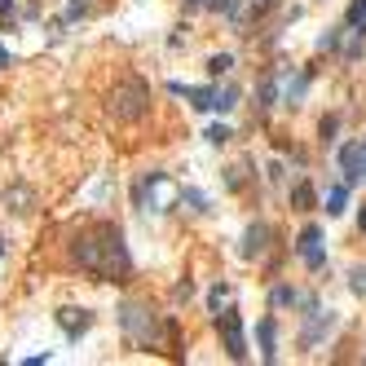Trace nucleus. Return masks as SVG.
Wrapping results in <instances>:
<instances>
[{
	"instance_id": "nucleus-1",
	"label": "nucleus",
	"mask_w": 366,
	"mask_h": 366,
	"mask_svg": "<svg viewBox=\"0 0 366 366\" xmlns=\"http://www.w3.org/2000/svg\"><path fill=\"white\" fill-rule=\"evenodd\" d=\"M71 256H75L80 270H89L102 282H128V274H132V256H128V243L120 234V225L80 229L71 239Z\"/></svg>"
},
{
	"instance_id": "nucleus-2",
	"label": "nucleus",
	"mask_w": 366,
	"mask_h": 366,
	"mask_svg": "<svg viewBox=\"0 0 366 366\" xmlns=\"http://www.w3.org/2000/svg\"><path fill=\"white\" fill-rule=\"evenodd\" d=\"M120 327L137 348H163V340L172 336V322L163 318V313H155L151 305H141V301L120 305Z\"/></svg>"
},
{
	"instance_id": "nucleus-3",
	"label": "nucleus",
	"mask_w": 366,
	"mask_h": 366,
	"mask_svg": "<svg viewBox=\"0 0 366 366\" xmlns=\"http://www.w3.org/2000/svg\"><path fill=\"white\" fill-rule=\"evenodd\" d=\"M106 111H111L115 124H141L146 111H151V84L137 80V75L115 80V89H111V97H106Z\"/></svg>"
},
{
	"instance_id": "nucleus-4",
	"label": "nucleus",
	"mask_w": 366,
	"mask_h": 366,
	"mask_svg": "<svg viewBox=\"0 0 366 366\" xmlns=\"http://www.w3.org/2000/svg\"><path fill=\"white\" fill-rule=\"evenodd\" d=\"M172 181L163 177V172H146L141 181H137V190H132V203L137 208H151V212H168V203H172Z\"/></svg>"
},
{
	"instance_id": "nucleus-5",
	"label": "nucleus",
	"mask_w": 366,
	"mask_h": 366,
	"mask_svg": "<svg viewBox=\"0 0 366 366\" xmlns=\"http://www.w3.org/2000/svg\"><path fill=\"white\" fill-rule=\"evenodd\" d=\"M216 331H221L225 353L234 358V362H247V336H243V318H239V309H221V313H216Z\"/></svg>"
},
{
	"instance_id": "nucleus-6",
	"label": "nucleus",
	"mask_w": 366,
	"mask_h": 366,
	"mask_svg": "<svg viewBox=\"0 0 366 366\" xmlns=\"http://www.w3.org/2000/svg\"><path fill=\"white\" fill-rule=\"evenodd\" d=\"M296 256H301L309 270H322L327 265V252H322V225H305L301 239H296Z\"/></svg>"
},
{
	"instance_id": "nucleus-7",
	"label": "nucleus",
	"mask_w": 366,
	"mask_h": 366,
	"mask_svg": "<svg viewBox=\"0 0 366 366\" xmlns=\"http://www.w3.org/2000/svg\"><path fill=\"white\" fill-rule=\"evenodd\" d=\"M53 318H58V327H62V336L66 340H80V336H84V331L93 327V309H84V305H66V309H58L53 313Z\"/></svg>"
},
{
	"instance_id": "nucleus-8",
	"label": "nucleus",
	"mask_w": 366,
	"mask_h": 366,
	"mask_svg": "<svg viewBox=\"0 0 366 366\" xmlns=\"http://www.w3.org/2000/svg\"><path fill=\"white\" fill-rule=\"evenodd\" d=\"M270 239H274V229L265 225V221H252V225L243 229V247H239V256H243V260H256V256H265Z\"/></svg>"
},
{
	"instance_id": "nucleus-9",
	"label": "nucleus",
	"mask_w": 366,
	"mask_h": 366,
	"mask_svg": "<svg viewBox=\"0 0 366 366\" xmlns=\"http://www.w3.org/2000/svg\"><path fill=\"white\" fill-rule=\"evenodd\" d=\"M331 327H336V313H331V309H327V313H322V309L305 313V336H301V344H309V348H313V344H318Z\"/></svg>"
},
{
	"instance_id": "nucleus-10",
	"label": "nucleus",
	"mask_w": 366,
	"mask_h": 366,
	"mask_svg": "<svg viewBox=\"0 0 366 366\" xmlns=\"http://www.w3.org/2000/svg\"><path fill=\"white\" fill-rule=\"evenodd\" d=\"M340 172H344L348 186L366 177V172H362V141H344V146H340Z\"/></svg>"
},
{
	"instance_id": "nucleus-11",
	"label": "nucleus",
	"mask_w": 366,
	"mask_h": 366,
	"mask_svg": "<svg viewBox=\"0 0 366 366\" xmlns=\"http://www.w3.org/2000/svg\"><path fill=\"white\" fill-rule=\"evenodd\" d=\"M313 203H318V194H313V181H309V177H296V186H291V208H296V212H309Z\"/></svg>"
},
{
	"instance_id": "nucleus-12",
	"label": "nucleus",
	"mask_w": 366,
	"mask_h": 366,
	"mask_svg": "<svg viewBox=\"0 0 366 366\" xmlns=\"http://www.w3.org/2000/svg\"><path fill=\"white\" fill-rule=\"evenodd\" d=\"M256 340H260V358H265V362H278V348H274V318H260V322H256Z\"/></svg>"
},
{
	"instance_id": "nucleus-13",
	"label": "nucleus",
	"mask_w": 366,
	"mask_h": 366,
	"mask_svg": "<svg viewBox=\"0 0 366 366\" xmlns=\"http://www.w3.org/2000/svg\"><path fill=\"white\" fill-rule=\"evenodd\" d=\"M305 89H309V75H287V80H282V102H287V106H301V97H305Z\"/></svg>"
},
{
	"instance_id": "nucleus-14",
	"label": "nucleus",
	"mask_w": 366,
	"mask_h": 366,
	"mask_svg": "<svg viewBox=\"0 0 366 366\" xmlns=\"http://www.w3.org/2000/svg\"><path fill=\"white\" fill-rule=\"evenodd\" d=\"M234 106H239V84H225V89H216V102H212V111L229 115Z\"/></svg>"
},
{
	"instance_id": "nucleus-15",
	"label": "nucleus",
	"mask_w": 366,
	"mask_h": 366,
	"mask_svg": "<svg viewBox=\"0 0 366 366\" xmlns=\"http://www.w3.org/2000/svg\"><path fill=\"white\" fill-rule=\"evenodd\" d=\"M344 203H348V181H344V186H331V190H327V216H340Z\"/></svg>"
},
{
	"instance_id": "nucleus-16",
	"label": "nucleus",
	"mask_w": 366,
	"mask_h": 366,
	"mask_svg": "<svg viewBox=\"0 0 366 366\" xmlns=\"http://www.w3.org/2000/svg\"><path fill=\"white\" fill-rule=\"evenodd\" d=\"M5 203L18 212V216H27L31 212V190H23V186H13V190H5Z\"/></svg>"
},
{
	"instance_id": "nucleus-17",
	"label": "nucleus",
	"mask_w": 366,
	"mask_h": 366,
	"mask_svg": "<svg viewBox=\"0 0 366 366\" xmlns=\"http://www.w3.org/2000/svg\"><path fill=\"white\" fill-rule=\"evenodd\" d=\"M301 301H305V296L296 291V287H274V296H270L274 309H287V305H301Z\"/></svg>"
},
{
	"instance_id": "nucleus-18",
	"label": "nucleus",
	"mask_w": 366,
	"mask_h": 366,
	"mask_svg": "<svg viewBox=\"0 0 366 366\" xmlns=\"http://www.w3.org/2000/svg\"><path fill=\"white\" fill-rule=\"evenodd\" d=\"M186 97H190V106H194V111H212L216 89H186Z\"/></svg>"
},
{
	"instance_id": "nucleus-19",
	"label": "nucleus",
	"mask_w": 366,
	"mask_h": 366,
	"mask_svg": "<svg viewBox=\"0 0 366 366\" xmlns=\"http://www.w3.org/2000/svg\"><path fill=\"white\" fill-rule=\"evenodd\" d=\"M336 132H340V115H327V120L318 124V137H322V146H331V141H336Z\"/></svg>"
},
{
	"instance_id": "nucleus-20",
	"label": "nucleus",
	"mask_w": 366,
	"mask_h": 366,
	"mask_svg": "<svg viewBox=\"0 0 366 366\" xmlns=\"http://www.w3.org/2000/svg\"><path fill=\"white\" fill-rule=\"evenodd\" d=\"M229 66H234V53H212L208 58V75H225Z\"/></svg>"
},
{
	"instance_id": "nucleus-21",
	"label": "nucleus",
	"mask_w": 366,
	"mask_h": 366,
	"mask_svg": "<svg viewBox=\"0 0 366 366\" xmlns=\"http://www.w3.org/2000/svg\"><path fill=\"white\" fill-rule=\"evenodd\" d=\"M274 97H278V75H265L260 80V106H274Z\"/></svg>"
},
{
	"instance_id": "nucleus-22",
	"label": "nucleus",
	"mask_w": 366,
	"mask_h": 366,
	"mask_svg": "<svg viewBox=\"0 0 366 366\" xmlns=\"http://www.w3.org/2000/svg\"><path fill=\"white\" fill-rule=\"evenodd\" d=\"M348 27L366 31V0H353V5H348Z\"/></svg>"
},
{
	"instance_id": "nucleus-23",
	"label": "nucleus",
	"mask_w": 366,
	"mask_h": 366,
	"mask_svg": "<svg viewBox=\"0 0 366 366\" xmlns=\"http://www.w3.org/2000/svg\"><path fill=\"white\" fill-rule=\"evenodd\" d=\"M225 296H229V287H225V282H216V287L208 291V309H212V313H221V305H225Z\"/></svg>"
},
{
	"instance_id": "nucleus-24",
	"label": "nucleus",
	"mask_w": 366,
	"mask_h": 366,
	"mask_svg": "<svg viewBox=\"0 0 366 366\" xmlns=\"http://www.w3.org/2000/svg\"><path fill=\"white\" fill-rule=\"evenodd\" d=\"M348 287H353V296H366V265H358V270L348 274Z\"/></svg>"
},
{
	"instance_id": "nucleus-25",
	"label": "nucleus",
	"mask_w": 366,
	"mask_h": 366,
	"mask_svg": "<svg viewBox=\"0 0 366 366\" xmlns=\"http://www.w3.org/2000/svg\"><path fill=\"white\" fill-rule=\"evenodd\" d=\"M181 203H190L194 212H208V198L198 194V190H181Z\"/></svg>"
},
{
	"instance_id": "nucleus-26",
	"label": "nucleus",
	"mask_w": 366,
	"mask_h": 366,
	"mask_svg": "<svg viewBox=\"0 0 366 366\" xmlns=\"http://www.w3.org/2000/svg\"><path fill=\"white\" fill-rule=\"evenodd\" d=\"M229 137H234V132H229L225 124H212V128H208V141H212V146H225Z\"/></svg>"
},
{
	"instance_id": "nucleus-27",
	"label": "nucleus",
	"mask_w": 366,
	"mask_h": 366,
	"mask_svg": "<svg viewBox=\"0 0 366 366\" xmlns=\"http://www.w3.org/2000/svg\"><path fill=\"white\" fill-rule=\"evenodd\" d=\"M225 186H229V190H239V186H243V163H234V168H225Z\"/></svg>"
},
{
	"instance_id": "nucleus-28",
	"label": "nucleus",
	"mask_w": 366,
	"mask_h": 366,
	"mask_svg": "<svg viewBox=\"0 0 366 366\" xmlns=\"http://www.w3.org/2000/svg\"><path fill=\"white\" fill-rule=\"evenodd\" d=\"M340 31H344V27H340ZM340 31H331V36H322V40H318V49H327V53H331V49H340Z\"/></svg>"
},
{
	"instance_id": "nucleus-29",
	"label": "nucleus",
	"mask_w": 366,
	"mask_h": 366,
	"mask_svg": "<svg viewBox=\"0 0 366 366\" xmlns=\"http://www.w3.org/2000/svg\"><path fill=\"white\" fill-rule=\"evenodd\" d=\"M13 13V0H0V18H9Z\"/></svg>"
},
{
	"instance_id": "nucleus-30",
	"label": "nucleus",
	"mask_w": 366,
	"mask_h": 366,
	"mask_svg": "<svg viewBox=\"0 0 366 366\" xmlns=\"http://www.w3.org/2000/svg\"><path fill=\"white\" fill-rule=\"evenodd\" d=\"M89 9V0H71V13H84Z\"/></svg>"
},
{
	"instance_id": "nucleus-31",
	"label": "nucleus",
	"mask_w": 366,
	"mask_h": 366,
	"mask_svg": "<svg viewBox=\"0 0 366 366\" xmlns=\"http://www.w3.org/2000/svg\"><path fill=\"white\" fill-rule=\"evenodd\" d=\"M358 229L366 234V203H362V212H358Z\"/></svg>"
},
{
	"instance_id": "nucleus-32",
	"label": "nucleus",
	"mask_w": 366,
	"mask_h": 366,
	"mask_svg": "<svg viewBox=\"0 0 366 366\" xmlns=\"http://www.w3.org/2000/svg\"><path fill=\"white\" fill-rule=\"evenodd\" d=\"M13 62V53H5V49H0V66H9Z\"/></svg>"
},
{
	"instance_id": "nucleus-33",
	"label": "nucleus",
	"mask_w": 366,
	"mask_h": 366,
	"mask_svg": "<svg viewBox=\"0 0 366 366\" xmlns=\"http://www.w3.org/2000/svg\"><path fill=\"white\" fill-rule=\"evenodd\" d=\"M186 5H190V9H198V5H212V0H186Z\"/></svg>"
},
{
	"instance_id": "nucleus-34",
	"label": "nucleus",
	"mask_w": 366,
	"mask_h": 366,
	"mask_svg": "<svg viewBox=\"0 0 366 366\" xmlns=\"http://www.w3.org/2000/svg\"><path fill=\"white\" fill-rule=\"evenodd\" d=\"M362 172H366V137H362Z\"/></svg>"
},
{
	"instance_id": "nucleus-35",
	"label": "nucleus",
	"mask_w": 366,
	"mask_h": 366,
	"mask_svg": "<svg viewBox=\"0 0 366 366\" xmlns=\"http://www.w3.org/2000/svg\"><path fill=\"white\" fill-rule=\"evenodd\" d=\"M0 256H5V239H0Z\"/></svg>"
}]
</instances>
